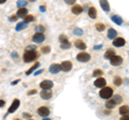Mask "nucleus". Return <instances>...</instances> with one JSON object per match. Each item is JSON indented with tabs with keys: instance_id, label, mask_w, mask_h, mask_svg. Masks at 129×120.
<instances>
[{
	"instance_id": "obj_6",
	"label": "nucleus",
	"mask_w": 129,
	"mask_h": 120,
	"mask_svg": "<svg viewBox=\"0 0 129 120\" xmlns=\"http://www.w3.org/2000/svg\"><path fill=\"white\" fill-rule=\"evenodd\" d=\"M45 40V35L43 34V32H36L32 37V42H35L36 44H40Z\"/></svg>"
},
{
	"instance_id": "obj_24",
	"label": "nucleus",
	"mask_w": 129,
	"mask_h": 120,
	"mask_svg": "<svg viewBox=\"0 0 129 120\" xmlns=\"http://www.w3.org/2000/svg\"><path fill=\"white\" fill-rule=\"evenodd\" d=\"M27 24H28V23H26L25 21H23V22H21V23H18L17 25H16V27H15L16 31H21V30H23V29H25V28L27 27Z\"/></svg>"
},
{
	"instance_id": "obj_19",
	"label": "nucleus",
	"mask_w": 129,
	"mask_h": 120,
	"mask_svg": "<svg viewBox=\"0 0 129 120\" xmlns=\"http://www.w3.org/2000/svg\"><path fill=\"white\" fill-rule=\"evenodd\" d=\"M111 19H112V22L113 23H115L116 25H123V18L119 16V15H112L111 16Z\"/></svg>"
},
{
	"instance_id": "obj_47",
	"label": "nucleus",
	"mask_w": 129,
	"mask_h": 120,
	"mask_svg": "<svg viewBox=\"0 0 129 120\" xmlns=\"http://www.w3.org/2000/svg\"><path fill=\"white\" fill-rule=\"evenodd\" d=\"M29 1H30V2H35V1H36V0H29Z\"/></svg>"
},
{
	"instance_id": "obj_28",
	"label": "nucleus",
	"mask_w": 129,
	"mask_h": 120,
	"mask_svg": "<svg viewBox=\"0 0 129 120\" xmlns=\"http://www.w3.org/2000/svg\"><path fill=\"white\" fill-rule=\"evenodd\" d=\"M102 74H103V72L100 69H96L94 72H92V76L94 77H100V76H102Z\"/></svg>"
},
{
	"instance_id": "obj_33",
	"label": "nucleus",
	"mask_w": 129,
	"mask_h": 120,
	"mask_svg": "<svg viewBox=\"0 0 129 120\" xmlns=\"http://www.w3.org/2000/svg\"><path fill=\"white\" fill-rule=\"evenodd\" d=\"M26 5H27V1H25V0H18L17 1V8H23Z\"/></svg>"
},
{
	"instance_id": "obj_10",
	"label": "nucleus",
	"mask_w": 129,
	"mask_h": 120,
	"mask_svg": "<svg viewBox=\"0 0 129 120\" xmlns=\"http://www.w3.org/2000/svg\"><path fill=\"white\" fill-rule=\"evenodd\" d=\"M53 95V92L51 91V89H42V91H40V97L43 100H50Z\"/></svg>"
},
{
	"instance_id": "obj_1",
	"label": "nucleus",
	"mask_w": 129,
	"mask_h": 120,
	"mask_svg": "<svg viewBox=\"0 0 129 120\" xmlns=\"http://www.w3.org/2000/svg\"><path fill=\"white\" fill-rule=\"evenodd\" d=\"M38 51L36 49H32V50H29V49H26L25 53L23 55V59L24 61L26 63H29V62H32V61H36L38 59Z\"/></svg>"
},
{
	"instance_id": "obj_22",
	"label": "nucleus",
	"mask_w": 129,
	"mask_h": 120,
	"mask_svg": "<svg viewBox=\"0 0 129 120\" xmlns=\"http://www.w3.org/2000/svg\"><path fill=\"white\" fill-rule=\"evenodd\" d=\"M88 16L92 19H95L97 17V10L95 7H90L89 9H88Z\"/></svg>"
},
{
	"instance_id": "obj_16",
	"label": "nucleus",
	"mask_w": 129,
	"mask_h": 120,
	"mask_svg": "<svg viewBox=\"0 0 129 120\" xmlns=\"http://www.w3.org/2000/svg\"><path fill=\"white\" fill-rule=\"evenodd\" d=\"M71 12L75 15H79L83 12V8L80 5H73V7H72V9H71Z\"/></svg>"
},
{
	"instance_id": "obj_38",
	"label": "nucleus",
	"mask_w": 129,
	"mask_h": 120,
	"mask_svg": "<svg viewBox=\"0 0 129 120\" xmlns=\"http://www.w3.org/2000/svg\"><path fill=\"white\" fill-rule=\"evenodd\" d=\"M35 93H37V90H36V89H31V90H29L27 92L28 95H32V94H35Z\"/></svg>"
},
{
	"instance_id": "obj_32",
	"label": "nucleus",
	"mask_w": 129,
	"mask_h": 120,
	"mask_svg": "<svg viewBox=\"0 0 129 120\" xmlns=\"http://www.w3.org/2000/svg\"><path fill=\"white\" fill-rule=\"evenodd\" d=\"M41 51L43 54H48L51 51V47L50 46H43V47H41Z\"/></svg>"
},
{
	"instance_id": "obj_26",
	"label": "nucleus",
	"mask_w": 129,
	"mask_h": 120,
	"mask_svg": "<svg viewBox=\"0 0 129 120\" xmlns=\"http://www.w3.org/2000/svg\"><path fill=\"white\" fill-rule=\"evenodd\" d=\"M39 67H40V63H39V62H36L35 65L32 66V67L30 68L29 70H27V71H26V75H30V74L32 73V72H34V71H35L36 69H38Z\"/></svg>"
},
{
	"instance_id": "obj_9",
	"label": "nucleus",
	"mask_w": 129,
	"mask_h": 120,
	"mask_svg": "<svg viewBox=\"0 0 129 120\" xmlns=\"http://www.w3.org/2000/svg\"><path fill=\"white\" fill-rule=\"evenodd\" d=\"M53 86H54V83L50 81V79H44V81L40 83V88L41 89H52Z\"/></svg>"
},
{
	"instance_id": "obj_8",
	"label": "nucleus",
	"mask_w": 129,
	"mask_h": 120,
	"mask_svg": "<svg viewBox=\"0 0 129 120\" xmlns=\"http://www.w3.org/2000/svg\"><path fill=\"white\" fill-rule=\"evenodd\" d=\"M19 104H21L19 100L18 99H14L13 102H12V104H11V106L9 107V109H8V114H13L14 111L19 107Z\"/></svg>"
},
{
	"instance_id": "obj_11",
	"label": "nucleus",
	"mask_w": 129,
	"mask_h": 120,
	"mask_svg": "<svg viewBox=\"0 0 129 120\" xmlns=\"http://www.w3.org/2000/svg\"><path fill=\"white\" fill-rule=\"evenodd\" d=\"M60 67H61V71H63V72H69L72 69V62L66 60V61H62L61 63H60Z\"/></svg>"
},
{
	"instance_id": "obj_41",
	"label": "nucleus",
	"mask_w": 129,
	"mask_h": 120,
	"mask_svg": "<svg viewBox=\"0 0 129 120\" xmlns=\"http://www.w3.org/2000/svg\"><path fill=\"white\" fill-rule=\"evenodd\" d=\"M5 105H6V101H5V100H0V108L3 107Z\"/></svg>"
},
{
	"instance_id": "obj_45",
	"label": "nucleus",
	"mask_w": 129,
	"mask_h": 120,
	"mask_svg": "<svg viewBox=\"0 0 129 120\" xmlns=\"http://www.w3.org/2000/svg\"><path fill=\"white\" fill-rule=\"evenodd\" d=\"M5 2H7V0H0V5H3Z\"/></svg>"
},
{
	"instance_id": "obj_14",
	"label": "nucleus",
	"mask_w": 129,
	"mask_h": 120,
	"mask_svg": "<svg viewBox=\"0 0 129 120\" xmlns=\"http://www.w3.org/2000/svg\"><path fill=\"white\" fill-rule=\"evenodd\" d=\"M48 70H50L52 74H57L61 71V67H60V65H58V63H53V65H51V67L48 68Z\"/></svg>"
},
{
	"instance_id": "obj_17",
	"label": "nucleus",
	"mask_w": 129,
	"mask_h": 120,
	"mask_svg": "<svg viewBox=\"0 0 129 120\" xmlns=\"http://www.w3.org/2000/svg\"><path fill=\"white\" fill-rule=\"evenodd\" d=\"M28 14V10L26 9V8H18V10H17V13H16V15H17L18 17H21V18H24L26 16V15Z\"/></svg>"
},
{
	"instance_id": "obj_4",
	"label": "nucleus",
	"mask_w": 129,
	"mask_h": 120,
	"mask_svg": "<svg viewBox=\"0 0 129 120\" xmlns=\"http://www.w3.org/2000/svg\"><path fill=\"white\" fill-rule=\"evenodd\" d=\"M91 59V56L86 51H81L76 55V60L80 62H88Z\"/></svg>"
},
{
	"instance_id": "obj_40",
	"label": "nucleus",
	"mask_w": 129,
	"mask_h": 120,
	"mask_svg": "<svg viewBox=\"0 0 129 120\" xmlns=\"http://www.w3.org/2000/svg\"><path fill=\"white\" fill-rule=\"evenodd\" d=\"M23 117H24V118H29V119H30V118L32 117V116H31V114H27V113H24V114H23Z\"/></svg>"
},
{
	"instance_id": "obj_29",
	"label": "nucleus",
	"mask_w": 129,
	"mask_h": 120,
	"mask_svg": "<svg viewBox=\"0 0 129 120\" xmlns=\"http://www.w3.org/2000/svg\"><path fill=\"white\" fill-rule=\"evenodd\" d=\"M71 47V43L68 41V42H64V43H60V48L61 49H68Z\"/></svg>"
},
{
	"instance_id": "obj_43",
	"label": "nucleus",
	"mask_w": 129,
	"mask_h": 120,
	"mask_svg": "<svg viewBox=\"0 0 129 120\" xmlns=\"http://www.w3.org/2000/svg\"><path fill=\"white\" fill-rule=\"evenodd\" d=\"M42 72H43V70H40V71H37V72H35V75H36V76H37V75H39L40 73H42Z\"/></svg>"
},
{
	"instance_id": "obj_20",
	"label": "nucleus",
	"mask_w": 129,
	"mask_h": 120,
	"mask_svg": "<svg viewBox=\"0 0 129 120\" xmlns=\"http://www.w3.org/2000/svg\"><path fill=\"white\" fill-rule=\"evenodd\" d=\"M116 37H117V31L115 29H113V28H110V29L108 30V39L114 40Z\"/></svg>"
},
{
	"instance_id": "obj_42",
	"label": "nucleus",
	"mask_w": 129,
	"mask_h": 120,
	"mask_svg": "<svg viewBox=\"0 0 129 120\" xmlns=\"http://www.w3.org/2000/svg\"><path fill=\"white\" fill-rule=\"evenodd\" d=\"M26 49H37V47L34 46V45H29V46L26 47Z\"/></svg>"
},
{
	"instance_id": "obj_3",
	"label": "nucleus",
	"mask_w": 129,
	"mask_h": 120,
	"mask_svg": "<svg viewBox=\"0 0 129 120\" xmlns=\"http://www.w3.org/2000/svg\"><path fill=\"white\" fill-rule=\"evenodd\" d=\"M114 94V91H113V89L111 87H108V86H104L101 88V90H100L99 92V95L101 99H104V100H108L110 99L112 95Z\"/></svg>"
},
{
	"instance_id": "obj_25",
	"label": "nucleus",
	"mask_w": 129,
	"mask_h": 120,
	"mask_svg": "<svg viewBox=\"0 0 129 120\" xmlns=\"http://www.w3.org/2000/svg\"><path fill=\"white\" fill-rule=\"evenodd\" d=\"M113 84H114L115 86L119 87V86L123 84V79H122V77L118 76V75H116V76H114V78H113Z\"/></svg>"
},
{
	"instance_id": "obj_39",
	"label": "nucleus",
	"mask_w": 129,
	"mask_h": 120,
	"mask_svg": "<svg viewBox=\"0 0 129 120\" xmlns=\"http://www.w3.org/2000/svg\"><path fill=\"white\" fill-rule=\"evenodd\" d=\"M120 120H129V115H123L120 117Z\"/></svg>"
},
{
	"instance_id": "obj_21",
	"label": "nucleus",
	"mask_w": 129,
	"mask_h": 120,
	"mask_svg": "<svg viewBox=\"0 0 129 120\" xmlns=\"http://www.w3.org/2000/svg\"><path fill=\"white\" fill-rule=\"evenodd\" d=\"M115 55H116V53H115V50H114V49H112V48H109V49L106 51V53H104V58L110 60L112 57H114Z\"/></svg>"
},
{
	"instance_id": "obj_37",
	"label": "nucleus",
	"mask_w": 129,
	"mask_h": 120,
	"mask_svg": "<svg viewBox=\"0 0 129 120\" xmlns=\"http://www.w3.org/2000/svg\"><path fill=\"white\" fill-rule=\"evenodd\" d=\"M17 18H18V16H17V15H11V16L9 17V19H10L11 22H15V21H16V19H17Z\"/></svg>"
},
{
	"instance_id": "obj_12",
	"label": "nucleus",
	"mask_w": 129,
	"mask_h": 120,
	"mask_svg": "<svg viewBox=\"0 0 129 120\" xmlns=\"http://www.w3.org/2000/svg\"><path fill=\"white\" fill-rule=\"evenodd\" d=\"M126 44V41H125L124 38H117L116 37L114 40H113V46L115 47H122Z\"/></svg>"
},
{
	"instance_id": "obj_46",
	"label": "nucleus",
	"mask_w": 129,
	"mask_h": 120,
	"mask_svg": "<svg viewBox=\"0 0 129 120\" xmlns=\"http://www.w3.org/2000/svg\"><path fill=\"white\" fill-rule=\"evenodd\" d=\"M41 11H42V12L45 11V7H44V6H41Z\"/></svg>"
},
{
	"instance_id": "obj_30",
	"label": "nucleus",
	"mask_w": 129,
	"mask_h": 120,
	"mask_svg": "<svg viewBox=\"0 0 129 120\" xmlns=\"http://www.w3.org/2000/svg\"><path fill=\"white\" fill-rule=\"evenodd\" d=\"M24 21H25L26 23H30V22H34L35 21V17H34V15H26L25 17H24Z\"/></svg>"
},
{
	"instance_id": "obj_36",
	"label": "nucleus",
	"mask_w": 129,
	"mask_h": 120,
	"mask_svg": "<svg viewBox=\"0 0 129 120\" xmlns=\"http://www.w3.org/2000/svg\"><path fill=\"white\" fill-rule=\"evenodd\" d=\"M64 3H67V5H69V6H73L76 0H63Z\"/></svg>"
},
{
	"instance_id": "obj_2",
	"label": "nucleus",
	"mask_w": 129,
	"mask_h": 120,
	"mask_svg": "<svg viewBox=\"0 0 129 120\" xmlns=\"http://www.w3.org/2000/svg\"><path fill=\"white\" fill-rule=\"evenodd\" d=\"M122 102H123V99H122V97H120V95H118V94L114 95V94H113L110 99L107 100V102H106V107H107V108L112 109L113 107H115L116 105H118V104L122 103Z\"/></svg>"
},
{
	"instance_id": "obj_13",
	"label": "nucleus",
	"mask_w": 129,
	"mask_h": 120,
	"mask_svg": "<svg viewBox=\"0 0 129 120\" xmlns=\"http://www.w3.org/2000/svg\"><path fill=\"white\" fill-rule=\"evenodd\" d=\"M94 85L97 87V88H102V87H104V86H107V81L104 79L103 77H97V79L95 81V83H94Z\"/></svg>"
},
{
	"instance_id": "obj_15",
	"label": "nucleus",
	"mask_w": 129,
	"mask_h": 120,
	"mask_svg": "<svg viewBox=\"0 0 129 120\" xmlns=\"http://www.w3.org/2000/svg\"><path fill=\"white\" fill-rule=\"evenodd\" d=\"M74 46L76 47V48H79L81 50H84L86 49V44L84 43V41H82V40H76V41L74 42Z\"/></svg>"
},
{
	"instance_id": "obj_35",
	"label": "nucleus",
	"mask_w": 129,
	"mask_h": 120,
	"mask_svg": "<svg viewBox=\"0 0 129 120\" xmlns=\"http://www.w3.org/2000/svg\"><path fill=\"white\" fill-rule=\"evenodd\" d=\"M44 30H45V28H44L43 26H41V25L36 27V32H44Z\"/></svg>"
},
{
	"instance_id": "obj_7",
	"label": "nucleus",
	"mask_w": 129,
	"mask_h": 120,
	"mask_svg": "<svg viewBox=\"0 0 129 120\" xmlns=\"http://www.w3.org/2000/svg\"><path fill=\"white\" fill-rule=\"evenodd\" d=\"M110 63L113 66V67H117V66H120L123 63V57L122 56H117L115 55L114 57H112L110 59Z\"/></svg>"
},
{
	"instance_id": "obj_23",
	"label": "nucleus",
	"mask_w": 129,
	"mask_h": 120,
	"mask_svg": "<svg viewBox=\"0 0 129 120\" xmlns=\"http://www.w3.org/2000/svg\"><path fill=\"white\" fill-rule=\"evenodd\" d=\"M119 114L120 115H129V106L128 105H123L119 107Z\"/></svg>"
},
{
	"instance_id": "obj_5",
	"label": "nucleus",
	"mask_w": 129,
	"mask_h": 120,
	"mask_svg": "<svg viewBox=\"0 0 129 120\" xmlns=\"http://www.w3.org/2000/svg\"><path fill=\"white\" fill-rule=\"evenodd\" d=\"M50 108L48 107H46V106H40L39 108L37 109V114L39 115V116H41V117H43V118H46L48 115H50Z\"/></svg>"
},
{
	"instance_id": "obj_18",
	"label": "nucleus",
	"mask_w": 129,
	"mask_h": 120,
	"mask_svg": "<svg viewBox=\"0 0 129 120\" xmlns=\"http://www.w3.org/2000/svg\"><path fill=\"white\" fill-rule=\"evenodd\" d=\"M100 7L102 8V10L104 12H109L110 11V3L108 2V0H100Z\"/></svg>"
},
{
	"instance_id": "obj_27",
	"label": "nucleus",
	"mask_w": 129,
	"mask_h": 120,
	"mask_svg": "<svg viewBox=\"0 0 129 120\" xmlns=\"http://www.w3.org/2000/svg\"><path fill=\"white\" fill-rule=\"evenodd\" d=\"M95 27H96V30L97 31H103L104 29H106V25L102 24V23H97L96 25H95Z\"/></svg>"
},
{
	"instance_id": "obj_44",
	"label": "nucleus",
	"mask_w": 129,
	"mask_h": 120,
	"mask_svg": "<svg viewBox=\"0 0 129 120\" xmlns=\"http://www.w3.org/2000/svg\"><path fill=\"white\" fill-rule=\"evenodd\" d=\"M17 83H19V79H16V81H14V82H12V84H11V85H16V84H17Z\"/></svg>"
},
{
	"instance_id": "obj_34",
	"label": "nucleus",
	"mask_w": 129,
	"mask_h": 120,
	"mask_svg": "<svg viewBox=\"0 0 129 120\" xmlns=\"http://www.w3.org/2000/svg\"><path fill=\"white\" fill-rule=\"evenodd\" d=\"M59 42H60V43L68 42V38H67L64 34H60V35H59Z\"/></svg>"
},
{
	"instance_id": "obj_31",
	"label": "nucleus",
	"mask_w": 129,
	"mask_h": 120,
	"mask_svg": "<svg viewBox=\"0 0 129 120\" xmlns=\"http://www.w3.org/2000/svg\"><path fill=\"white\" fill-rule=\"evenodd\" d=\"M73 33L76 34V35H82L84 33L83 29H80V28H74L73 29Z\"/></svg>"
}]
</instances>
